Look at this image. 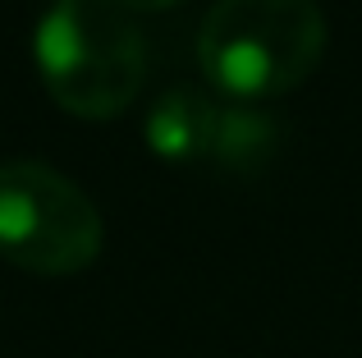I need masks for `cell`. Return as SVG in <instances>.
<instances>
[{
  "label": "cell",
  "mask_w": 362,
  "mask_h": 358,
  "mask_svg": "<svg viewBox=\"0 0 362 358\" xmlns=\"http://www.w3.org/2000/svg\"><path fill=\"white\" fill-rule=\"evenodd\" d=\"M106 221L64 171L33 156L0 166V258L33 276H74L97 262Z\"/></svg>",
  "instance_id": "obj_3"
},
{
  "label": "cell",
  "mask_w": 362,
  "mask_h": 358,
  "mask_svg": "<svg viewBox=\"0 0 362 358\" xmlns=\"http://www.w3.org/2000/svg\"><path fill=\"white\" fill-rule=\"evenodd\" d=\"M330 46L321 0H211L197 23V60L234 101L293 92Z\"/></svg>",
  "instance_id": "obj_1"
},
{
  "label": "cell",
  "mask_w": 362,
  "mask_h": 358,
  "mask_svg": "<svg viewBox=\"0 0 362 358\" xmlns=\"http://www.w3.org/2000/svg\"><path fill=\"white\" fill-rule=\"evenodd\" d=\"M221 101L197 88H165L147 110V147L165 161H211V138Z\"/></svg>",
  "instance_id": "obj_4"
},
{
  "label": "cell",
  "mask_w": 362,
  "mask_h": 358,
  "mask_svg": "<svg viewBox=\"0 0 362 358\" xmlns=\"http://www.w3.org/2000/svg\"><path fill=\"white\" fill-rule=\"evenodd\" d=\"M119 5L129 9V14H133V9H142V14H151V9H170V5H179V0H119Z\"/></svg>",
  "instance_id": "obj_6"
},
{
  "label": "cell",
  "mask_w": 362,
  "mask_h": 358,
  "mask_svg": "<svg viewBox=\"0 0 362 358\" xmlns=\"http://www.w3.org/2000/svg\"><path fill=\"white\" fill-rule=\"evenodd\" d=\"M280 120L252 101H230L216 115V138H211V166L234 175H257L275 152H280Z\"/></svg>",
  "instance_id": "obj_5"
},
{
  "label": "cell",
  "mask_w": 362,
  "mask_h": 358,
  "mask_svg": "<svg viewBox=\"0 0 362 358\" xmlns=\"http://www.w3.org/2000/svg\"><path fill=\"white\" fill-rule=\"evenodd\" d=\"M33 55L46 92L78 120L119 115L147 74V42L119 0H51Z\"/></svg>",
  "instance_id": "obj_2"
}]
</instances>
